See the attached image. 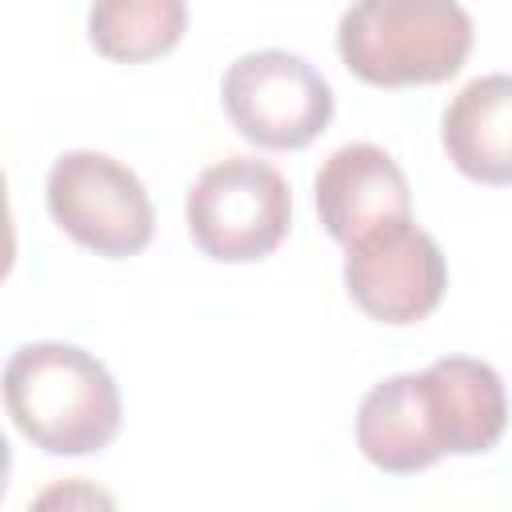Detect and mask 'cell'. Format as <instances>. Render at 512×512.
<instances>
[{"label":"cell","mask_w":512,"mask_h":512,"mask_svg":"<svg viewBox=\"0 0 512 512\" xmlns=\"http://www.w3.org/2000/svg\"><path fill=\"white\" fill-rule=\"evenodd\" d=\"M0 384L16 432L48 456H96L124 424V400L112 372L80 344H20Z\"/></svg>","instance_id":"6da1fadb"},{"label":"cell","mask_w":512,"mask_h":512,"mask_svg":"<svg viewBox=\"0 0 512 512\" xmlns=\"http://www.w3.org/2000/svg\"><path fill=\"white\" fill-rule=\"evenodd\" d=\"M476 28L460 0H352L336 24L344 68L372 88H420L452 80Z\"/></svg>","instance_id":"7a4b0ae2"},{"label":"cell","mask_w":512,"mask_h":512,"mask_svg":"<svg viewBox=\"0 0 512 512\" xmlns=\"http://www.w3.org/2000/svg\"><path fill=\"white\" fill-rule=\"evenodd\" d=\"M184 224L192 244L216 264H256L272 256L292 228L288 180L256 156L208 164L188 196Z\"/></svg>","instance_id":"3957f363"},{"label":"cell","mask_w":512,"mask_h":512,"mask_svg":"<svg viewBox=\"0 0 512 512\" xmlns=\"http://www.w3.org/2000/svg\"><path fill=\"white\" fill-rule=\"evenodd\" d=\"M44 200L60 232L104 260L144 252L156 232V208L144 180L108 152H60L48 168Z\"/></svg>","instance_id":"277c9868"},{"label":"cell","mask_w":512,"mask_h":512,"mask_svg":"<svg viewBox=\"0 0 512 512\" xmlns=\"http://www.w3.org/2000/svg\"><path fill=\"white\" fill-rule=\"evenodd\" d=\"M220 100L232 128L268 152L308 148L336 112L332 84L288 48L236 56L220 80Z\"/></svg>","instance_id":"5b68a950"},{"label":"cell","mask_w":512,"mask_h":512,"mask_svg":"<svg viewBox=\"0 0 512 512\" xmlns=\"http://www.w3.org/2000/svg\"><path fill=\"white\" fill-rule=\"evenodd\" d=\"M344 288L376 324H420L444 300L448 260L436 236L404 216L344 248Z\"/></svg>","instance_id":"8992f818"},{"label":"cell","mask_w":512,"mask_h":512,"mask_svg":"<svg viewBox=\"0 0 512 512\" xmlns=\"http://www.w3.org/2000/svg\"><path fill=\"white\" fill-rule=\"evenodd\" d=\"M312 196L324 232L344 248H352L356 240L392 220L412 216V188L404 168L380 144L368 140L340 144L320 164Z\"/></svg>","instance_id":"52a82bcc"},{"label":"cell","mask_w":512,"mask_h":512,"mask_svg":"<svg viewBox=\"0 0 512 512\" xmlns=\"http://www.w3.org/2000/svg\"><path fill=\"white\" fill-rule=\"evenodd\" d=\"M356 448L388 476H416L448 456L424 372H396L364 392L356 408Z\"/></svg>","instance_id":"ba28073f"},{"label":"cell","mask_w":512,"mask_h":512,"mask_svg":"<svg viewBox=\"0 0 512 512\" xmlns=\"http://www.w3.org/2000/svg\"><path fill=\"white\" fill-rule=\"evenodd\" d=\"M440 144L460 176L488 188L512 184V76L468 80L444 108Z\"/></svg>","instance_id":"9c48e42d"},{"label":"cell","mask_w":512,"mask_h":512,"mask_svg":"<svg viewBox=\"0 0 512 512\" xmlns=\"http://www.w3.org/2000/svg\"><path fill=\"white\" fill-rule=\"evenodd\" d=\"M448 456H484L508 428L504 380L488 360L440 356L424 368Z\"/></svg>","instance_id":"30bf717a"},{"label":"cell","mask_w":512,"mask_h":512,"mask_svg":"<svg viewBox=\"0 0 512 512\" xmlns=\"http://www.w3.org/2000/svg\"><path fill=\"white\" fill-rule=\"evenodd\" d=\"M188 28V0H92L88 40L112 64L168 56Z\"/></svg>","instance_id":"8fae6325"}]
</instances>
